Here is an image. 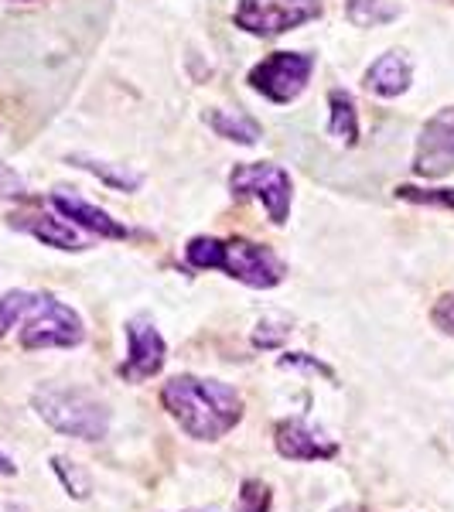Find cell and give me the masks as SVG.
Masks as SVG:
<instances>
[{"instance_id": "cell-22", "label": "cell", "mask_w": 454, "mask_h": 512, "mask_svg": "<svg viewBox=\"0 0 454 512\" xmlns=\"http://www.w3.org/2000/svg\"><path fill=\"white\" fill-rule=\"evenodd\" d=\"M431 321L441 328L444 335H454V291L437 297V304L431 308Z\"/></svg>"}, {"instance_id": "cell-13", "label": "cell", "mask_w": 454, "mask_h": 512, "mask_svg": "<svg viewBox=\"0 0 454 512\" xmlns=\"http://www.w3.org/2000/svg\"><path fill=\"white\" fill-rule=\"evenodd\" d=\"M366 89L373 96H383V99H396L403 96L410 89V82H414V65L403 52H386L379 55V59L366 69Z\"/></svg>"}, {"instance_id": "cell-19", "label": "cell", "mask_w": 454, "mask_h": 512, "mask_svg": "<svg viewBox=\"0 0 454 512\" xmlns=\"http://www.w3.org/2000/svg\"><path fill=\"white\" fill-rule=\"evenodd\" d=\"M396 198L410 205H431V209H451L454 212V188H417V185H396Z\"/></svg>"}, {"instance_id": "cell-18", "label": "cell", "mask_w": 454, "mask_h": 512, "mask_svg": "<svg viewBox=\"0 0 454 512\" xmlns=\"http://www.w3.org/2000/svg\"><path fill=\"white\" fill-rule=\"evenodd\" d=\"M52 472L59 475V482H62V489L72 495V499H89V475L79 468V461H69V458H62V454H55L52 458Z\"/></svg>"}, {"instance_id": "cell-27", "label": "cell", "mask_w": 454, "mask_h": 512, "mask_svg": "<svg viewBox=\"0 0 454 512\" xmlns=\"http://www.w3.org/2000/svg\"><path fill=\"white\" fill-rule=\"evenodd\" d=\"M7 512H24V509H7Z\"/></svg>"}, {"instance_id": "cell-15", "label": "cell", "mask_w": 454, "mask_h": 512, "mask_svg": "<svg viewBox=\"0 0 454 512\" xmlns=\"http://www.w3.org/2000/svg\"><path fill=\"white\" fill-rule=\"evenodd\" d=\"M328 137H335L338 144L356 147L359 144V110L356 99H352L345 89H332L328 93Z\"/></svg>"}, {"instance_id": "cell-6", "label": "cell", "mask_w": 454, "mask_h": 512, "mask_svg": "<svg viewBox=\"0 0 454 512\" xmlns=\"http://www.w3.org/2000/svg\"><path fill=\"white\" fill-rule=\"evenodd\" d=\"M321 0H236L233 21L246 35L277 38L321 18Z\"/></svg>"}, {"instance_id": "cell-5", "label": "cell", "mask_w": 454, "mask_h": 512, "mask_svg": "<svg viewBox=\"0 0 454 512\" xmlns=\"http://www.w3.org/2000/svg\"><path fill=\"white\" fill-rule=\"evenodd\" d=\"M229 192L236 198H257L267 209V216L274 226H284L291 219V202H294V181L291 171L270 161H239L229 171Z\"/></svg>"}, {"instance_id": "cell-9", "label": "cell", "mask_w": 454, "mask_h": 512, "mask_svg": "<svg viewBox=\"0 0 454 512\" xmlns=\"http://www.w3.org/2000/svg\"><path fill=\"white\" fill-rule=\"evenodd\" d=\"M454 171V106L437 110L420 127L414 147V175L417 178H444Z\"/></svg>"}, {"instance_id": "cell-20", "label": "cell", "mask_w": 454, "mask_h": 512, "mask_svg": "<svg viewBox=\"0 0 454 512\" xmlns=\"http://www.w3.org/2000/svg\"><path fill=\"white\" fill-rule=\"evenodd\" d=\"M274 506V492L263 478H246L239 485V495H236V512H270Z\"/></svg>"}, {"instance_id": "cell-24", "label": "cell", "mask_w": 454, "mask_h": 512, "mask_svg": "<svg viewBox=\"0 0 454 512\" xmlns=\"http://www.w3.org/2000/svg\"><path fill=\"white\" fill-rule=\"evenodd\" d=\"M21 178L14 175L11 168H4V164H0V195H21Z\"/></svg>"}, {"instance_id": "cell-1", "label": "cell", "mask_w": 454, "mask_h": 512, "mask_svg": "<svg viewBox=\"0 0 454 512\" xmlns=\"http://www.w3.org/2000/svg\"><path fill=\"white\" fill-rule=\"evenodd\" d=\"M161 407L195 441H219L243 420V396L233 386L188 373L161 386Z\"/></svg>"}, {"instance_id": "cell-23", "label": "cell", "mask_w": 454, "mask_h": 512, "mask_svg": "<svg viewBox=\"0 0 454 512\" xmlns=\"http://www.w3.org/2000/svg\"><path fill=\"white\" fill-rule=\"evenodd\" d=\"M280 366H284V369H308V373H321V376L335 379V373L325 366V362L311 359V355H304V352H287L284 359H280Z\"/></svg>"}, {"instance_id": "cell-12", "label": "cell", "mask_w": 454, "mask_h": 512, "mask_svg": "<svg viewBox=\"0 0 454 512\" xmlns=\"http://www.w3.org/2000/svg\"><path fill=\"white\" fill-rule=\"evenodd\" d=\"M11 226L28 236H35L38 243L55 246V250H65V253L89 250V239H82L76 233V226H72L69 219H62L55 209L52 212H18V216H11Z\"/></svg>"}, {"instance_id": "cell-16", "label": "cell", "mask_w": 454, "mask_h": 512, "mask_svg": "<svg viewBox=\"0 0 454 512\" xmlns=\"http://www.w3.org/2000/svg\"><path fill=\"white\" fill-rule=\"evenodd\" d=\"M205 123L216 130V137L236 140V144H243V147L260 144V137H263L260 123L253 117H246V113H233V110H219V106L205 113Z\"/></svg>"}, {"instance_id": "cell-21", "label": "cell", "mask_w": 454, "mask_h": 512, "mask_svg": "<svg viewBox=\"0 0 454 512\" xmlns=\"http://www.w3.org/2000/svg\"><path fill=\"white\" fill-rule=\"evenodd\" d=\"M31 297H35L31 291H7L4 297H0V338L11 332V328L21 325V318H24V311H28Z\"/></svg>"}, {"instance_id": "cell-8", "label": "cell", "mask_w": 454, "mask_h": 512, "mask_svg": "<svg viewBox=\"0 0 454 512\" xmlns=\"http://www.w3.org/2000/svg\"><path fill=\"white\" fill-rule=\"evenodd\" d=\"M168 362V342L147 315L127 321V362L120 366V379L127 383H147Z\"/></svg>"}, {"instance_id": "cell-2", "label": "cell", "mask_w": 454, "mask_h": 512, "mask_svg": "<svg viewBox=\"0 0 454 512\" xmlns=\"http://www.w3.org/2000/svg\"><path fill=\"white\" fill-rule=\"evenodd\" d=\"M185 260L195 270H222L226 277L253 287V291H270L287 277V263L270 246L243 236H192L185 246Z\"/></svg>"}, {"instance_id": "cell-14", "label": "cell", "mask_w": 454, "mask_h": 512, "mask_svg": "<svg viewBox=\"0 0 454 512\" xmlns=\"http://www.w3.org/2000/svg\"><path fill=\"white\" fill-rule=\"evenodd\" d=\"M69 164L72 168L89 171V175L99 178L106 188H113V192H137V188L144 185V175L134 168H127V164L99 161V158H89V154H69Z\"/></svg>"}, {"instance_id": "cell-17", "label": "cell", "mask_w": 454, "mask_h": 512, "mask_svg": "<svg viewBox=\"0 0 454 512\" xmlns=\"http://www.w3.org/2000/svg\"><path fill=\"white\" fill-rule=\"evenodd\" d=\"M345 14L356 28H379L400 18V7H393L390 0H345Z\"/></svg>"}, {"instance_id": "cell-7", "label": "cell", "mask_w": 454, "mask_h": 512, "mask_svg": "<svg viewBox=\"0 0 454 512\" xmlns=\"http://www.w3.org/2000/svg\"><path fill=\"white\" fill-rule=\"evenodd\" d=\"M311 76H315V55L274 52L253 65L246 82H250L263 99H270V103H277V106H287L308 89Z\"/></svg>"}, {"instance_id": "cell-25", "label": "cell", "mask_w": 454, "mask_h": 512, "mask_svg": "<svg viewBox=\"0 0 454 512\" xmlns=\"http://www.w3.org/2000/svg\"><path fill=\"white\" fill-rule=\"evenodd\" d=\"M0 475H4V478L18 475V465H14V461H11V458H7V454H4V451H0Z\"/></svg>"}, {"instance_id": "cell-10", "label": "cell", "mask_w": 454, "mask_h": 512, "mask_svg": "<svg viewBox=\"0 0 454 512\" xmlns=\"http://www.w3.org/2000/svg\"><path fill=\"white\" fill-rule=\"evenodd\" d=\"M274 448L287 461H332L338 444L325 437L318 427H311L304 417H284L274 427Z\"/></svg>"}, {"instance_id": "cell-11", "label": "cell", "mask_w": 454, "mask_h": 512, "mask_svg": "<svg viewBox=\"0 0 454 512\" xmlns=\"http://www.w3.org/2000/svg\"><path fill=\"white\" fill-rule=\"evenodd\" d=\"M48 205H52L62 219H69L72 226L86 229V233H93L99 239H127L130 236V229L113 219L110 212H103L99 205L86 202V198H79V195H69L65 188L48 195Z\"/></svg>"}, {"instance_id": "cell-3", "label": "cell", "mask_w": 454, "mask_h": 512, "mask_svg": "<svg viewBox=\"0 0 454 512\" xmlns=\"http://www.w3.org/2000/svg\"><path fill=\"white\" fill-rule=\"evenodd\" d=\"M31 407L55 434L76 437V441H103L110 431L106 403L79 386H41L31 396Z\"/></svg>"}, {"instance_id": "cell-4", "label": "cell", "mask_w": 454, "mask_h": 512, "mask_svg": "<svg viewBox=\"0 0 454 512\" xmlns=\"http://www.w3.org/2000/svg\"><path fill=\"white\" fill-rule=\"evenodd\" d=\"M24 352H41V349H76L86 342V325H82L79 311L62 304L52 294H35L21 318V335H18Z\"/></svg>"}, {"instance_id": "cell-26", "label": "cell", "mask_w": 454, "mask_h": 512, "mask_svg": "<svg viewBox=\"0 0 454 512\" xmlns=\"http://www.w3.org/2000/svg\"><path fill=\"white\" fill-rule=\"evenodd\" d=\"M335 512H359L356 506H345V509H335Z\"/></svg>"}]
</instances>
